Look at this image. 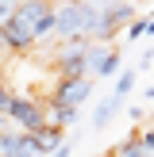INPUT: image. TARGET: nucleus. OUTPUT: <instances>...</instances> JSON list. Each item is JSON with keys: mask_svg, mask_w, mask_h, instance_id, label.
Instances as JSON below:
<instances>
[{"mask_svg": "<svg viewBox=\"0 0 154 157\" xmlns=\"http://www.w3.org/2000/svg\"><path fill=\"white\" fill-rule=\"evenodd\" d=\"M46 107H50V104H43V100H35V96L15 92V96H12V107H8V119H12V127L23 130V134H38L43 127H50Z\"/></svg>", "mask_w": 154, "mask_h": 157, "instance_id": "nucleus-2", "label": "nucleus"}, {"mask_svg": "<svg viewBox=\"0 0 154 157\" xmlns=\"http://www.w3.org/2000/svg\"><path fill=\"white\" fill-rule=\"evenodd\" d=\"M123 104H127V100H120V96H116V92H112V96H108V100H100V104H96V111H92V130H104L108 123L116 119V111H120Z\"/></svg>", "mask_w": 154, "mask_h": 157, "instance_id": "nucleus-7", "label": "nucleus"}, {"mask_svg": "<svg viewBox=\"0 0 154 157\" xmlns=\"http://www.w3.org/2000/svg\"><path fill=\"white\" fill-rule=\"evenodd\" d=\"M50 123L62 127V130H69L77 123V107H50Z\"/></svg>", "mask_w": 154, "mask_h": 157, "instance_id": "nucleus-10", "label": "nucleus"}, {"mask_svg": "<svg viewBox=\"0 0 154 157\" xmlns=\"http://www.w3.org/2000/svg\"><path fill=\"white\" fill-rule=\"evenodd\" d=\"M85 54H89V42H85V38H77V42H62L58 61H54L58 77H66V81H81V77H85V69H89Z\"/></svg>", "mask_w": 154, "mask_h": 157, "instance_id": "nucleus-5", "label": "nucleus"}, {"mask_svg": "<svg viewBox=\"0 0 154 157\" xmlns=\"http://www.w3.org/2000/svg\"><path fill=\"white\" fill-rule=\"evenodd\" d=\"M112 157H150V153H146V146H143V130L135 127V130H131V134L112 150Z\"/></svg>", "mask_w": 154, "mask_h": 157, "instance_id": "nucleus-8", "label": "nucleus"}, {"mask_svg": "<svg viewBox=\"0 0 154 157\" xmlns=\"http://www.w3.org/2000/svg\"><path fill=\"white\" fill-rule=\"evenodd\" d=\"M15 12H19V4H15V0H0V27H4Z\"/></svg>", "mask_w": 154, "mask_h": 157, "instance_id": "nucleus-13", "label": "nucleus"}, {"mask_svg": "<svg viewBox=\"0 0 154 157\" xmlns=\"http://www.w3.org/2000/svg\"><path fill=\"white\" fill-rule=\"evenodd\" d=\"M120 50H116V46H112V54H108V58L104 61H100V65L96 69H92V73H96V77H104V81H108V77H120Z\"/></svg>", "mask_w": 154, "mask_h": 157, "instance_id": "nucleus-9", "label": "nucleus"}, {"mask_svg": "<svg viewBox=\"0 0 154 157\" xmlns=\"http://www.w3.org/2000/svg\"><path fill=\"white\" fill-rule=\"evenodd\" d=\"M89 92H92V81H89V77H81V81L58 77V88L46 96V104H50V107H81L85 100H89Z\"/></svg>", "mask_w": 154, "mask_h": 157, "instance_id": "nucleus-6", "label": "nucleus"}, {"mask_svg": "<svg viewBox=\"0 0 154 157\" xmlns=\"http://www.w3.org/2000/svg\"><path fill=\"white\" fill-rule=\"evenodd\" d=\"M73 150H77V142H73V138H66L58 150H54V153H46V157H73Z\"/></svg>", "mask_w": 154, "mask_h": 157, "instance_id": "nucleus-15", "label": "nucleus"}, {"mask_svg": "<svg viewBox=\"0 0 154 157\" xmlns=\"http://www.w3.org/2000/svg\"><path fill=\"white\" fill-rule=\"evenodd\" d=\"M50 35H54V8L46 0H19V12L4 23V42L15 54L31 50L35 42H43Z\"/></svg>", "mask_w": 154, "mask_h": 157, "instance_id": "nucleus-1", "label": "nucleus"}, {"mask_svg": "<svg viewBox=\"0 0 154 157\" xmlns=\"http://www.w3.org/2000/svg\"><path fill=\"white\" fill-rule=\"evenodd\" d=\"M150 61H154V50H146L143 58H139V69H135V73H143V69H150Z\"/></svg>", "mask_w": 154, "mask_h": 157, "instance_id": "nucleus-16", "label": "nucleus"}, {"mask_svg": "<svg viewBox=\"0 0 154 157\" xmlns=\"http://www.w3.org/2000/svg\"><path fill=\"white\" fill-rule=\"evenodd\" d=\"M135 69H123V73H120V81H116V96H120V100H127L131 96V88H135Z\"/></svg>", "mask_w": 154, "mask_h": 157, "instance_id": "nucleus-11", "label": "nucleus"}, {"mask_svg": "<svg viewBox=\"0 0 154 157\" xmlns=\"http://www.w3.org/2000/svg\"><path fill=\"white\" fill-rule=\"evenodd\" d=\"M143 35H150V19H131V23H127V38L139 42Z\"/></svg>", "mask_w": 154, "mask_h": 157, "instance_id": "nucleus-12", "label": "nucleus"}, {"mask_svg": "<svg viewBox=\"0 0 154 157\" xmlns=\"http://www.w3.org/2000/svg\"><path fill=\"white\" fill-rule=\"evenodd\" d=\"M54 35L62 42H77L85 38V0H62L54 8ZM89 42V38H85Z\"/></svg>", "mask_w": 154, "mask_h": 157, "instance_id": "nucleus-3", "label": "nucleus"}, {"mask_svg": "<svg viewBox=\"0 0 154 157\" xmlns=\"http://www.w3.org/2000/svg\"><path fill=\"white\" fill-rule=\"evenodd\" d=\"M100 157H112V153H100Z\"/></svg>", "mask_w": 154, "mask_h": 157, "instance_id": "nucleus-18", "label": "nucleus"}, {"mask_svg": "<svg viewBox=\"0 0 154 157\" xmlns=\"http://www.w3.org/2000/svg\"><path fill=\"white\" fill-rule=\"evenodd\" d=\"M12 96H15V92L8 88L4 81H0V115H8V107H12Z\"/></svg>", "mask_w": 154, "mask_h": 157, "instance_id": "nucleus-14", "label": "nucleus"}, {"mask_svg": "<svg viewBox=\"0 0 154 157\" xmlns=\"http://www.w3.org/2000/svg\"><path fill=\"white\" fill-rule=\"evenodd\" d=\"M0 50H8V42H4V27H0Z\"/></svg>", "mask_w": 154, "mask_h": 157, "instance_id": "nucleus-17", "label": "nucleus"}, {"mask_svg": "<svg viewBox=\"0 0 154 157\" xmlns=\"http://www.w3.org/2000/svg\"><path fill=\"white\" fill-rule=\"evenodd\" d=\"M96 4H100V35H96V42L112 38L120 27H127L135 19V4L131 0H96Z\"/></svg>", "mask_w": 154, "mask_h": 157, "instance_id": "nucleus-4", "label": "nucleus"}]
</instances>
